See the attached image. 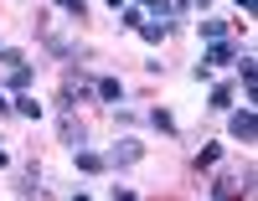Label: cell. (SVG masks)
<instances>
[{
  "label": "cell",
  "instance_id": "cell-1",
  "mask_svg": "<svg viewBox=\"0 0 258 201\" xmlns=\"http://www.w3.org/2000/svg\"><path fill=\"white\" fill-rule=\"evenodd\" d=\"M253 191V170H222L217 181H212V201H238V196H248Z\"/></svg>",
  "mask_w": 258,
  "mask_h": 201
},
{
  "label": "cell",
  "instance_id": "cell-2",
  "mask_svg": "<svg viewBox=\"0 0 258 201\" xmlns=\"http://www.w3.org/2000/svg\"><path fill=\"white\" fill-rule=\"evenodd\" d=\"M88 98H93V83L88 78H78V73L62 78V108H78V103H88Z\"/></svg>",
  "mask_w": 258,
  "mask_h": 201
},
{
  "label": "cell",
  "instance_id": "cell-3",
  "mask_svg": "<svg viewBox=\"0 0 258 201\" xmlns=\"http://www.w3.org/2000/svg\"><path fill=\"white\" fill-rule=\"evenodd\" d=\"M135 160H145V145H135V140H119L109 155H103V165H114V170H124V165H135Z\"/></svg>",
  "mask_w": 258,
  "mask_h": 201
},
{
  "label": "cell",
  "instance_id": "cell-4",
  "mask_svg": "<svg viewBox=\"0 0 258 201\" xmlns=\"http://www.w3.org/2000/svg\"><path fill=\"white\" fill-rule=\"evenodd\" d=\"M227 134H232V140H243V145H253V134H258V114H253V108H243V114H232Z\"/></svg>",
  "mask_w": 258,
  "mask_h": 201
},
{
  "label": "cell",
  "instance_id": "cell-5",
  "mask_svg": "<svg viewBox=\"0 0 258 201\" xmlns=\"http://www.w3.org/2000/svg\"><path fill=\"white\" fill-rule=\"evenodd\" d=\"M62 140H68V150H83V145H88V129L73 119V108H62Z\"/></svg>",
  "mask_w": 258,
  "mask_h": 201
},
{
  "label": "cell",
  "instance_id": "cell-6",
  "mask_svg": "<svg viewBox=\"0 0 258 201\" xmlns=\"http://www.w3.org/2000/svg\"><path fill=\"white\" fill-rule=\"evenodd\" d=\"M227 62H238V52H232L227 41H212L207 57H202V67H227Z\"/></svg>",
  "mask_w": 258,
  "mask_h": 201
},
{
  "label": "cell",
  "instance_id": "cell-7",
  "mask_svg": "<svg viewBox=\"0 0 258 201\" xmlns=\"http://www.w3.org/2000/svg\"><path fill=\"white\" fill-rule=\"evenodd\" d=\"M140 36H145V41H165V36H170V21L145 16V21H140Z\"/></svg>",
  "mask_w": 258,
  "mask_h": 201
},
{
  "label": "cell",
  "instance_id": "cell-8",
  "mask_svg": "<svg viewBox=\"0 0 258 201\" xmlns=\"http://www.w3.org/2000/svg\"><path fill=\"white\" fill-rule=\"evenodd\" d=\"M93 93H98L103 103H114V108H119V98H124V83H119V78H98V83H93Z\"/></svg>",
  "mask_w": 258,
  "mask_h": 201
},
{
  "label": "cell",
  "instance_id": "cell-9",
  "mask_svg": "<svg viewBox=\"0 0 258 201\" xmlns=\"http://www.w3.org/2000/svg\"><path fill=\"white\" fill-rule=\"evenodd\" d=\"M36 181H41V165H26V170L16 175V191H21V196H36V191H41Z\"/></svg>",
  "mask_w": 258,
  "mask_h": 201
},
{
  "label": "cell",
  "instance_id": "cell-10",
  "mask_svg": "<svg viewBox=\"0 0 258 201\" xmlns=\"http://www.w3.org/2000/svg\"><path fill=\"white\" fill-rule=\"evenodd\" d=\"M26 83H31V62L26 67H6V88L11 93H26Z\"/></svg>",
  "mask_w": 258,
  "mask_h": 201
},
{
  "label": "cell",
  "instance_id": "cell-11",
  "mask_svg": "<svg viewBox=\"0 0 258 201\" xmlns=\"http://www.w3.org/2000/svg\"><path fill=\"white\" fill-rule=\"evenodd\" d=\"M73 160H78V170H109L103 155H93V150H73Z\"/></svg>",
  "mask_w": 258,
  "mask_h": 201
},
{
  "label": "cell",
  "instance_id": "cell-12",
  "mask_svg": "<svg viewBox=\"0 0 258 201\" xmlns=\"http://www.w3.org/2000/svg\"><path fill=\"white\" fill-rule=\"evenodd\" d=\"M197 26H202L207 41H222V36H227V21H212V16H207V21H197Z\"/></svg>",
  "mask_w": 258,
  "mask_h": 201
},
{
  "label": "cell",
  "instance_id": "cell-13",
  "mask_svg": "<svg viewBox=\"0 0 258 201\" xmlns=\"http://www.w3.org/2000/svg\"><path fill=\"white\" fill-rule=\"evenodd\" d=\"M207 108H217V114H222V108H232V88L227 83H217V88H212V103Z\"/></svg>",
  "mask_w": 258,
  "mask_h": 201
},
{
  "label": "cell",
  "instance_id": "cell-14",
  "mask_svg": "<svg viewBox=\"0 0 258 201\" xmlns=\"http://www.w3.org/2000/svg\"><path fill=\"white\" fill-rule=\"evenodd\" d=\"M11 108H21L26 119H41V103H36L31 93H16V103H11Z\"/></svg>",
  "mask_w": 258,
  "mask_h": 201
},
{
  "label": "cell",
  "instance_id": "cell-15",
  "mask_svg": "<svg viewBox=\"0 0 258 201\" xmlns=\"http://www.w3.org/2000/svg\"><path fill=\"white\" fill-rule=\"evenodd\" d=\"M135 6H145L150 16H160V21H170V16H176V11H170V0H135Z\"/></svg>",
  "mask_w": 258,
  "mask_h": 201
},
{
  "label": "cell",
  "instance_id": "cell-16",
  "mask_svg": "<svg viewBox=\"0 0 258 201\" xmlns=\"http://www.w3.org/2000/svg\"><path fill=\"white\" fill-rule=\"evenodd\" d=\"M57 11H62V16H73V21H83V11H88V0H57Z\"/></svg>",
  "mask_w": 258,
  "mask_h": 201
},
{
  "label": "cell",
  "instance_id": "cell-17",
  "mask_svg": "<svg viewBox=\"0 0 258 201\" xmlns=\"http://www.w3.org/2000/svg\"><path fill=\"white\" fill-rule=\"evenodd\" d=\"M150 124H155L160 134H176V119H170V114H165V108H155V114H150Z\"/></svg>",
  "mask_w": 258,
  "mask_h": 201
},
{
  "label": "cell",
  "instance_id": "cell-18",
  "mask_svg": "<svg viewBox=\"0 0 258 201\" xmlns=\"http://www.w3.org/2000/svg\"><path fill=\"white\" fill-rule=\"evenodd\" d=\"M217 160H222V150H217V145H202V155H197V165L207 170V165H217Z\"/></svg>",
  "mask_w": 258,
  "mask_h": 201
},
{
  "label": "cell",
  "instance_id": "cell-19",
  "mask_svg": "<svg viewBox=\"0 0 258 201\" xmlns=\"http://www.w3.org/2000/svg\"><path fill=\"white\" fill-rule=\"evenodd\" d=\"M140 21H145V16H140L135 6H124V16H119V26H129V31H140Z\"/></svg>",
  "mask_w": 258,
  "mask_h": 201
},
{
  "label": "cell",
  "instance_id": "cell-20",
  "mask_svg": "<svg viewBox=\"0 0 258 201\" xmlns=\"http://www.w3.org/2000/svg\"><path fill=\"white\" fill-rule=\"evenodd\" d=\"M0 62H6V67H26V57H21L16 47H0Z\"/></svg>",
  "mask_w": 258,
  "mask_h": 201
},
{
  "label": "cell",
  "instance_id": "cell-21",
  "mask_svg": "<svg viewBox=\"0 0 258 201\" xmlns=\"http://www.w3.org/2000/svg\"><path fill=\"white\" fill-rule=\"evenodd\" d=\"M114 201H140V196L129 191V186H114Z\"/></svg>",
  "mask_w": 258,
  "mask_h": 201
},
{
  "label": "cell",
  "instance_id": "cell-22",
  "mask_svg": "<svg viewBox=\"0 0 258 201\" xmlns=\"http://www.w3.org/2000/svg\"><path fill=\"white\" fill-rule=\"evenodd\" d=\"M11 165V155H6V140H0V170H6Z\"/></svg>",
  "mask_w": 258,
  "mask_h": 201
},
{
  "label": "cell",
  "instance_id": "cell-23",
  "mask_svg": "<svg viewBox=\"0 0 258 201\" xmlns=\"http://www.w3.org/2000/svg\"><path fill=\"white\" fill-rule=\"evenodd\" d=\"M253 6H258V0H238V11H243V16H248V11H253Z\"/></svg>",
  "mask_w": 258,
  "mask_h": 201
},
{
  "label": "cell",
  "instance_id": "cell-24",
  "mask_svg": "<svg viewBox=\"0 0 258 201\" xmlns=\"http://www.w3.org/2000/svg\"><path fill=\"white\" fill-rule=\"evenodd\" d=\"M6 108H11V98H6V88H0V114H6Z\"/></svg>",
  "mask_w": 258,
  "mask_h": 201
},
{
  "label": "cell",
  "instance_id": "cell-25",
  "mask_svg": "<svg viewBox=\"0 0 258 201\" xmlns=\"http://www.w3.org/2000/svg\"><path fill=\"white\" fill-rule=\"evenodd\" d=\"M191 6H197V11H207V6H212V0H191Z\"/></svg>",
  "mask_w": 258,
  "mask_h": 201
},
{
  "label": "cell",
  "instance_id": "cell-26",
  "mask_svg": "<svg viewBox=\"0 0 258 201\" xmlns=\"http://www.w3.org/2000/svg\"><path fill=\"white\" fill-rule=\"evenodd\" d=\"M103 6H114V11H119V6H124V0H103Z\"/></svg>",
  "mask_w": 258,
  "mask_h": 201
},
{
  "label": "cell",
  "instance_id": "cell-27",
  "mask_svg": "<svg viewBox=\"0 0 258 201\" xmlns=\"http://www.w3.org/2000/svg\"><path fill=\"white\" fill-rule=\"evenodd\" d=\"M73 201H88V196H83V191H78V196H73Z\"/></svg>",
  "mask_w": 258,
  "mask_h": 201
}]
</instances>
